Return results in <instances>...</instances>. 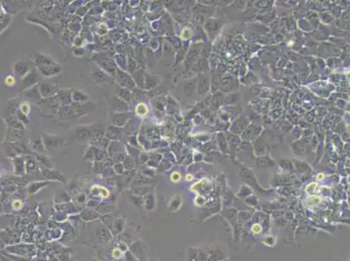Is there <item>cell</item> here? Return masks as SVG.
Masks as SVG:
<instances>
[{
    "instance_id": "2",
    "label": "cell",
    "mask_w": 350,
    "mask_h": 261,
    "mask_svg": "<svg viewBox=\"0 0 350 261\" xmlns=\"http://www.w3.org/2000/svg\"><path fill=\"white\" fill-rule=\"evenodd\" d=\"M211 256H212V258H213L214 261H219V260H221V259L223 258L222 252H221V251H219V250H214V251H213L211 252Z\"/></svg>"
},
{
    "instance_id": "11",
    "label": "cell",
    "mask_w": 350,
    "mask_h": 261,
    "mask_svg": "<svg viewBox=\"0 0 350 261\" xmlns=\"http://www.w3.org/2000/svg\"><path fill=\"white\" fill-rule=\"evenodd\" d=\"M5 83H6V85H12L13 84H15V79H14L12 77L9 76V77L6 79Z\"/></svg>"
},
{
    "instance_id": "6",
    "label": "cell",
    "mask_w": 350,
    "mask_h": 261,
    "mask_svg": "<svg viewBox=\"0 0 350 261\" xmlns=\"http://www.w3.org/2000/svg\"><path fill=\"white\" fill-rule=\"evenodd\" d=\"M20 109H21V111H22V112H23L24 114H27V113H29V111H30V106H29V105H28V104L24 103V104H22V105H21Z\"/></svg>"
},
{
    "instance_id": "12",
    "label": "cell",
    "mask_w": 350,
    "mask_h": 261,
    "mask_svg": "<svg viewBox=\"0 0 350 261\" xmlns=\"http://www.w3.org/2000/svg\"><path fill=\"white\" fill-rule=\"evenodd\" d=\"M192 178V176L191 175H186V180H191Z\"/></svg>"
},
{
    "instance_id": "13",
    "label": "cell",
    "mask_w": 350,
    "mask_h": 261,
    "mask_svg": "<svg viewBox=\"0 0 350 261\" xmlns=\"http://www.w3.org/2000/svg\"><path fill=\"white\" fill-rule=\"evenodd\" d=\"M322 177H323V175H322V174H319V175H318V178H319V179H321V178H323Z\"/></svg>"
},
{
    "instance_id": "9",
    "label": "cell",
    "mask_w": 350,
    "mask_h": 261,
    "mask_svg": "<svg viewBox=\"0 0 350 261\" xmlns=\"http://www.w3.org/2000/svg\"><path fill=\"white\" fill-rule=\"evenodd\" d=\"M12 206H13L14 209L18 210V209H20V208L22 207V203H21L19 200H15V201L12 203Z\"/></svg>"
},
{
    "instance_id": "14",
    "label": "cell",
    "mask_w": 350,
    "mask_h": 261,
    "mask_svg": "<svg viewBox=\"0 0 350 261\" xmlns=\"http://www.w3.org/2000/svg\"><path fill=\"white\" fill-rule=\"evenodd\" d=\"M222 261H227V260H222Z\"/></svg>"
},
{
    "instance_id": "10",
    "label": "cell",
    "mask_w": 350,
    "mask_h": 261,
    "mask_svg": "<svg viewBox=\"0 0 350 261\" xmlns=\"http://www.w3.org/2000/svg\"><path fill=\"white\" fill-rule=\"evenodd\" d=\"M316 183H311L308 187H307V191L309 192V193H311V192H313L314 191V188L316 187Z\"/></svg>"
},
{
    "instance_id": "1",
    "label": "cell",
    "mask_w": 350,
    "mask_h": 261,
    "mask_svg": "<svg viewBox=\"0 0 350 261\" xmlns=\"http://www.w3.org/2000/svg\"><path fill=\"white\" fill-rule=\"evenodd\" d=\"M147 112V107L144 104H139L136 107V113L138 116H144Z\"/></svg>"
},
{
    "instance_id": "7",
    "label": "cell",
    "mask_w": 350,
    "mask_h": 261,
    "mask_svg": "<svg viewBox=\"0 0 350 261\" xmlns=\"http://www.w3.org/2000/svg\"><path fill=\"white\" fill-rule=\"evenodd\" d=\"M180 178H181L180 174H179V172H177V171H174V172L172 174V176H171V179H172L173 182H178V181H179V180H180Z\"/></svg>"
},
{
    "instance_id": "5",
    "label": "cell",
    "mask_w": 350,
    "mask_h": 261,
    "mask_svg": "<svg viewBox=\"0 0 350 261\" xmlns=\"http://www.w3.org/2000/svg\"><path fill=\"white\" fill-rule=\"evenodd\" d=\"M112 257L114 258H122L123 257V252L119 250V249H118V248H116V249H114L113 251H112Z\"/></svg>"
},
{
    "instance_id": "4",
    "label": "cell",
    "mask_w": 350,
    "mask_h": 261,
    "mask_svg": "<svg viewBox=\"0 0 350 261\" xmlns=\"http://www.w3.org/2000/svg\"><path fill=\"white\" fill-rule=\"evenodd\" d=\"M257 163H258L257 165H261V166H269V165H273V164H271V162L269 161V159H266V158H265V159H260Z\"/></svg>"
},
{
    "instance_id": "8",
    "label": "cell",
    "mask_w": 350,
    "mask_h": 261,
    "mask_svg": "<svg viewBox=\"0 0 350 261\" xmlns=\"http://www.w3.org/2000/svg\"><path fill=\"white\" fill-rule=\"evenodd\" d=\"M261 230H262L261 226H260V225H258V224L253 225V227H252V231H253L254 233H259V232H261Z\"/></svg>"
},
{
    "instance_id": "3",
    "label": "cell",
    "mask_w": 350,
    "mask_h": 261,
    "mask_svg": "<svg viewBox=\"0 0 350 261\" xmlns=\"http://www.w3.org/2000/svg\"><path fill=\"white\" fill-rule=\"evenodd\" d=\"M307 202L310 206H313V205L314 206V205H317V204H319L321 202V199L319 197H317V196H312V197L308 198Z\"/></svg>"
}]
</instances>
